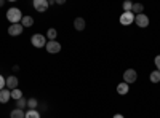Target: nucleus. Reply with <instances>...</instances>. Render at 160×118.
I'll use <instances>...</instances> for the list:
<instances>
[{
  "label": "nucleus",
  "instance_id": "nucleus-1",
  "mask_svg": "<svg viewBox=\"0 0 160 118\" xmlns=\"http://www.w3.org/2000/svg\"><path fill=\"white\" fill-rule=\"evenodd\" d=\"M7 19H8L11 24H19L21 19H22V11H21L19 8H15V7L8 8V11H7Z\"/></svg>",
  "mask_w": 160,
  "mask_h": 118
},
{
  "label": "nucleus",
  "instance_id": "nucleus-2",
  "mask_svg": "<svg viewBox=\"0 0 160 118\" xmlns=\"http://www.w3.org/2000/svg\"><path fill=\"white\" fill-rule=\"evenodd\" d=\"M31 43H32L35 48H45L47 43H48V40H47V37L42 35V34H34V35L31 37Z\"/></svg>",
  "mask_w": 160,
  "mask_h": 118
},
{
  "label": "nucleus",
  "instance_id": "nucleus-3",
  "mask_svg": "<svg viewBox=\"0 0 160 118\" xmlns=\"http://www.w3.org/2000/svg\"><path fill=\"white\" fill-rule=\"evenodd\" d=\"M136 80H138V72H136L135 69H127V70L123 72V82H125L127 85L135 83Z\"/></svg>",
  "mask_w": 160,
  "mask_h": 118
},
{
  "label": "nucleus",
  "instance_id": "nucleus-4",
  "mask_svg": "<svg viewBox=\"0 0 160 118\" xmlns=\"http://www.w3.org/2000/svg\"><path fill=\"white\" fill-rule=\"evenodd\" d=\"M118 21L122 26H131V22H135V15H133L131 11H123L122 15H120Z\"/></svg>",
  "mask_w": 160,
  "mask_h": 118
},
{
  "label": "nucleus",
  "instance_id": "nucleus-5",
  "mask_svg": "<svg viewBox=\"0 0 160 118\" xmlns=\"http://www.w3.org/2000/svg\"><path fill=\"white\" fill-rule=\"evenodd\" d=\"M45 50L48 51L50 54H58L59 51H61V43H59V42H56V40L48 42V43H47V46H45Z\"/></svg>",
  "mask_w": 160,
  "mask_h": 118
},
{
  "label": "nucleus",
  "instance_id": "nucleus-6",
  "mask_svg": "<svg viewBox=\"0 0 160 118\" xmlns=\"http://www.w3.org/2000/svg\"><path fill=\"white\" fill-rule=\"evenodd\" d=\"M135 22H136V26L138 27H141V29H146L149 26V18L144 15V13H141V15H136L135 16Z\"/></svg>",
  "mask_w": 160,
  "mask_h": 118
},
{
  "label": "nucleus",
  "instance_id": "nucleus-7",
  "mask_svg": "<svg viewBox=\"0 0 160 118\" xmlns=\"http://www.w3.org/2000/svg\"><path fill=\"white\" fill-rule=\"evenodd\" d=\"M22 31H24V27H22V24H21V22H19V24H11V26H8V34H10L11 37H18V35H21Z\"/></svg>",
  "mask_w": 160,
  "mask_h": 118
},
{
  "label": "nucleus",
  "instance_id": "nucleus-8",
  "mask_svg": "<svg viewBox=\"0 0 160 118\" xmlns=\"http://www.w3.org/2000/svg\"><path fill=\"white\" fill-rule=\"evenodd\" d=\"M34 8L38 11V13H45L47 10H48V0H34Z\"/></svg>",
  "mask_w": 160,
  "mask_h": 118
},
{
  "label": "nucleus",
  "instance_id": "nucleus-9",
  "mask_svg": "<svg viewBox=\"0 0 160 118\" xmlns=\"http://www.w3.org/2000/svg\"><path fill=\"white\" fill-rule=\"evenodd\" d=\"M18 77L16 75H10V77H7V82H5V86L10 89V91H13V89H16L18 88Z\"/></svg>",
  "mask_w": 160,
  "mask_h": 118
},
{
  "label": "nucleus",
  "instance_id": "nucleus-10",
  "mask_svg": "<svg viewBox=\"0 0 160 118\" xmlns=\"http://www.w3.org/2000/svg\"><path fill=\"white\" fill-rule=\"evenodd\" d=\"M10 99H11V91L10 89H2V91H0V102L7 104Z\"/></svg>",
  "mask_w": 160,
  "mask_h": 118
},
{
  "label": "nucleus",
  "instance_id": "nucleus-11",
  "mask_svg": "<svg viewBox=\"0 0 160 118\" xmlns=\"http://www.w3.org/2000/svg\"><path fill=\"white\" fill-rule=\"evenodd\" d=\"M85 19L83 18H75V21H74V27H75V31H83L85 29Z\"/></svg>",
  "mask_w": 160,
  "mask_h": 118
},
{
  "label": "nucleus",
  "instance_id": "nucleus-12",
  "mask_svg": "<svg viewBox=\"0 0 160 118\" xmlns=\"http://www.w3.org/2000/svg\"><path fill=\"white\" fill-rule=\"evenodd\" d=\"M128 89H130V85H127L125 82L117 85V93H118V94H122V96H125V94L128 93Z\"/></svg>",
  "mask_w": 160,
  "mask_h": 118
},
{
  "label": "nucleus",
  "instance_id": "nucleus-13",
  "mask_svg": "<svg viewBox=\"0 0 160 118\" xmlns=\"http://www.w3.org/2000/svg\"><path fill=\"white\" fill-rule=\"evenodd\" d=\"M10 118H26V112L21 109H13L10 113Z\"/></svg>",
  "mask_w": 160,
  "mask_h": 118
},
{
  "label": "nucleus",
  "instance_id": "nucleus-14",
  "mask_svg": "<svg viewBox=\"0 0 160 118\" xmlns=\"http://www.w3.org/2000/svg\"><path fill=\"white\" fill-rule=\"evenodd\" d=\"M21 24H22V27H32L34 26V18L32 16H22Z\"/></svg>",
  "mask_w": 160,
  "mask_h": 118
},
{
  "label": "nucleus",
  "instance_id": "nucleus-15",
  "mask_svg": "<svg viewBox=\"0 0 160 118\" xmlns=\"http://www.w3.org/2000/svg\"><path fill=\"white\" fill-rule=\"evenodd\" d=\"M144 11V7L141 5V3H133V8H131V13H133V15H141V13Z\"/></svg>",
  "mask_w": 160,
  "mask_h": 118
},
{
  "label": "nucleus",
  "instance_id": "nucleus-16",
  "mask_svg": "<svg viewBox=\"0 0 160 118\" xmlns=\"http://www.w3.org/2000/svg\"><path fill=\"white\" fill-rule=\"evenodd\" d=\"M37 106H38V101H37L35 97L28 99V107H29V110H37Z\"/></svg>",
  "mask_w": 160,
  "mask_h": 118
},
{
  "label": "nucleus",
  "instance_id": "nucleus-17",
  "mask_svg": "<svg viewBox=\"0 0 160 118\" xmlns=\"http://www.w3.org/2000/svg\"><path fill=\"white\" fill-rule=\"evenodd\" d=\"M56 37H58V31H56V29H48V32H47V38H48V42H53Z\"/></svg>",
  "mask_w": 160,
  "mask_h": 118
},
{
  "label": "nucleus",
  "instance_id": "nucleus-18",
  "mask_svg": "<svg viewBox=\"0 0 160 118\" xmlns=\"http://www.w3.org/2000/svg\"><path fill=\"white\" fill-rule=\"evenodd\" d=\"M11 97L15 99V101H19V99L22 97V91L18 89V88H16V89H13V91H11Z\"/></svg>",
  "mask_w": 160,
  "mask_h": 118
},
{
  "label": "nucleus",
  "instance_id": "nucleus-19",
  "mask_svg": "<svg viewBox=\"0 0 160 118\" xmlns=\"http://www.w3.org/2000/svg\"><path fill=\"white\" fill-rule=\"evenodd\" d=\"M151 82H152V83H158V82H160V72H158V70L151 72Z\"/></svg>",
  "mask_w": 160,
  "mask_h": 118
},
{
  "label": "nucleus",
  "instance_id": "nucleus-20",
  "mask_svg": "<svg viewBox=\"0 0 160 118\" xmlns=\"http://www.w3.org/2000/svg\"><path fill=\"white\" fill-rule=\"evenodd\" d=\"M24 107H28V99H24V97H21L19 101H16V109H24Z\"/></svg>",
  "mask_w": 160,
  "mask_h": 118
},
{
  "label": "nucleus",
  "instance_id": "nucleus-21",
  "mask_svg": "<svg viewBox=\"0 0 160 118\" xmlns=\"http://www.w3.org/2000/svg\"><path fill=\"white\" fill-rule=\"evenodd\" d=\"M26 118H40V113L37 110H28L26 112Z\"/></svg>",
  "mask_w": 160,
  "mask_h": 118
},
{
  "label": "nucleus",
  "instance_id": "nucleus-22",
  "mask_svg": "<svg viewBox=\"0 0 160 118\" xmlns=\"http://www.w3.org/2000/svg\"><path fill=\"white\" fill-rule=\"evenodd\" d=\"M131 8H133V3L130 2V0L123 2V11H131Z\"/></svg>",
  "mask_w": 160,
  "mask_h": 118
},
{
  "label": "nucleus",
  "instance_id": "nucleus-23",
  "mask_svg": "<svg viewBox=\"0 0 160 118\" xmlns=\"http://www.w3.org/2000/svg\"><path fill=\"white\" fill-rule=\"evenodd\" d=\"M154 64H155L157 70L160 72V54H158V56H155V59H154Z\"/></svg>",
  "mask_w": 160,
  "mask_h": 118
},
{
  "label": "nucleus",
  "instance_id": "nucleus-24",
  "mask_svg": "<svg viewBox=\"0 0 160 118\" xmlns=\"http://www.w3.org/2000/svg\"><path fill=\"white\" fill-rule=\"evenodd\" d=\"M5 82H7V78H3V75H0V91L5 88Z\"/></svg>",
  "mask_w": 160,
  "mask_h": 118
},
{
  "label": "nucleus",
  "instance_id": "nucleus-25",
  "mask_svg": "<svg viewBox=\"0 0 160 118\" xmlns=\"http://www.w3.org/2000/svg\"><path fill=\"white\" fill-rule=\"evenodd\" d=\"M114 118H125V116H123L122 113H115V115H114Z\"/></svg>",
  "mask_w": 160,
  "mask_h": 118
},
{
  "label": "nucleus",
  "instance_id": "nucleus-26",
  "mask_svg": "<svg viewBox=\"0 0 160 118\" xmlns=\"http://www.w3.org/2000/svg\"><path fill=\"white\" fill-rule=\"evenodd\" d=\"M3 3H5V0H0V7H3Z\"/></svg>",
  "mask_w": 160,
  "mask_h": 118
}]
</instances>
